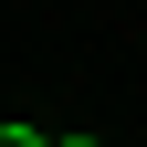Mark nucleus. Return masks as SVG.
<instances>
[{"mask_svg": "<svg viewBox=\"0 0 147 147\" xmlns=\"http://www.w3.org/2000/svg\"><path fill=\"white\" fill-rule=\"evenodd\" d=\"M42 147H95V137H42Z\"/></svg>", "mask_w": 147, "mask_h": 147, "instance_id": "f03ea898", "label": "nucleus"}, {"mask_svg": "<svg viewBox=\"0 0 147 147\" xmlns=\"http://www.w3.org/2000/svg\"><path fill=\"white\" fill-rule=\"evenodd\" d=\"M0 147H42V126L32 116H0Z\"/></svg>", "mask_w": 147, "mask_h": 147, "instance_id": "f257e3e1", "label": "nucleus"}]
</instances>
